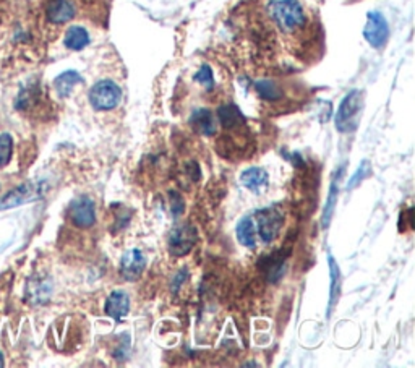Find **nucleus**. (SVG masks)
Listing matches in <instances>:
<instances>
[{"mask_svg": "<svg viewBox=\"0 0 415 368\" xmlns=\"http://www.w3.org/2000/svg\"><path fill=\"white\" fill-rule=\"evenodd\" d=\"M269 15L276 26L286 34H292L307 25V15L299 0H271Z\"/></svg>", "mask_w": 415, "mask_h": 368, "instance_id": "1", "label": "nucleus"}, {"mask_svg": "<svg viewBox=\"0 0 415 368\" xmlns=\"http://www.w3.org/2000/svg\"><path fill=\"white\" fill-rule=\"evenodd\" d=\"M365 106V93L362 89H352L344 96L340 101L336 117H334V124L336 130L340 133H350L357 130L362 112Z\"/></svg>", "mask_w": 415, "mask_h": 368, "instance_id": "2", "label": "nucleus"}, {"mask_svg": "<svg viewBox=\"0 0 415 368\" xmlns=\"http://www.w3.org/2000/svg\"><path fill=\"white\" fill-rule=\"evenodd\" d=\"M89 104L93 109L106 112L113 110L122 101V88L117 84L114 80H99L98 83L93 84L88 94Z\"/></svg>", "mask_w": 415, "mask_h": 368, "instance_id": "3", "label": "nucleus"}, {"mask_svg": "<svg viewBox=\"0 0 415 368\" xmlns=\"http://www.w3.org/2000/svg\"><path fill=\"white\" fill-rule=\"evenodd\" d=\"M255 216H257L255 226H257V234L262 242L271 243L278 239L281 229L284 226V212L278 206L263 208L255 212Z\"/></svg>", "mask_w": 415, "mask_h": 368, "instance_id": "4", "label": "nucleus"}, {"mask_svg": "<svg viewBox=\"0 0 415 368\" xmlns=\"http://www.w3.org/2000/svg\"><path fill=\"white\" fill-rule=\"evenodd\" d=\"M196 240H198V232L190 224H180L169 232L167 237V252L174 258H180L189 255L193 250Z\"/></svg>", "mask_w": 415, "mask_h": 368, "instance_id": "5", "label": "nucleus"}, {"mask_svg": "<svg viewBox=\"0 0 415 368\" xmlns=\"http://www.w3.org/2000/svg\"><path fill=\"white\" fill-rule=\"evenodd\" d=\"M364 37L374 49H383L390 39V25L381 12L366 13V23L364 26Z\"/></svg>", "mask_w": 415, "mask_h": 368, "instance_id": "6", "label": "nucleus"}, {"mask_svg": "<svg viewBox=\"0 0 415 368\" xmlns=\"http://www.w3.org/2000/svg\"><path fill=\"white\" fill-rule=\"evenodd\" d=\"M68 217L78 229H89L96 224V206L89 196H78L68 206Z\"/></svg>", "mask_w": 415, "mask_h": 368, "instance_id": "7", "label": "nucleus"}, {"mask_svg": "<svg viewBox=\"0 0 415 368\" xmlns=\"http://www.w3.org/2000/svg\"><path fill=\"white\" fill-rule=\"evenodd\" d=\"M146 268V257L141 250L132 248L122 255L120 274L127 281H136Z\"/></svg>", "mask_w": 415, "mask_h": 368, "instance_id": "8", "label": "nucleus"}, {"mask_svg": "<svg viewBox=\"0 0 415 368\" xmlns=\"http://www.w3.org/2000/svg\"><path fill=\"white\" fill-rule=\"evenodd\" d=\"M77 15L73 0H49L46 5V18L52 25H65Z\"/></svg>", "mask_w": 415, "mask_h": 368, "instance_id": "9", "label": "nucleus"}, {"mask_svg": "<svg viewBox=\"0 0 415 368\" xmlns=\"http://www.w3.org/2000/svg\"><path fill=\"white\" fill-rule=\"evenodd\" d=\"M41 189L36 184H25L10 191L8 195H5L2 200H0V210H10V208L20 206L26 201L36 200L41 196Z\"/></svg>", "mask_w": 415, "mask_h": 368, "instance_id": "10", "label": "nucleus"}, {"mask_svg": "<svg viewBox=\"0 0 415 368\" xmlns=\"http://www.w3.org/2000/svg\"><path fill=\"white\" fill-rule=\"evenodd\" d=\"M217 120L226 130L247 129V119L236 104H224L217 109Z\"/></svg>", "mask_w": 415, "mask_h": 368, "instance_id": "11", "label": "nucleus"}, {"mask_svg": "<svg viewBox=\"0 0 415 368\" xmlns=\"http://www.w3.org/2000/svg\"><path fill=\"white\" fill-rule=\"evenodd\" d=\"M106 313L115 322H120L130 312V297L125 291H114L106 298Z\"/></svg>", "mask_w": 415, "mask_h": 368, "instance_id": "12", "label": "nucleus"}, {"mask_svg": "<svg viewBox=\"0 0 415 368\" xmlns=\"http://www.w3.org/2000/svg\"><path fill=\"white\" fill-rule=\"evenodd\" d=\"M190 127L195 132L201 133L205 137H215L216 135V120L212 112L206 108H198L191 112L190 115Z\"/></svg>", "mask_w": 415, "mask_h": 368, "instance_id": "13", "label": "nucleus"}, {"mask_svg": "<svg viewBox=\"0 0 415 368\" xmlns=\"http://www.w3.org/2000/svg\"><path fill=\"white\" fill-rule=\"evenodd\" d=\"M269 175L263 167H248L241 174V184L253 193H262L268 185Z\"/></svg>", "mask_w": 415, "mask_h": 368, "instance_id": "14", "label": "nucleus"}, {"mask_svg": "<svg viewBox=\"0 0 415 368\" xmlns=\"http://www.w3.org/2000/svg\"><path fill=\"white\" fill-rule=\"evenodd\" d=\"M236 236L238 243L242 247H245L248 250H253L257 247V226H255V221L252 216H243L241 221L237 222L236 226Z\"/></svg>", "mask_w": 415, "mask_h": 368, "instance_id": "15", "label": "nucleus"}, {"mask_svg": "<svg viewBox=\"0 0 415 368\" xmlns=\"http://www.w3.org/2000/svg\"><path fill=\"white\" fill-rule=\"evenodd\" d=\"M89 42H91V37H89L87 28L78 25L70 26L63 37V44L70 51H83L84 47L89 46Z\"/></svg>", "mask_w": 415, "mask_h": 368, "instance_id": "16", "label": "nucleus"}, {"mask_svg": "<svg viewBox=\"0 0 415 368\" xmlns=\"http://www.w3.org/2000/svg\"><path fill=\"white\" fill-rule=\"evenodd\" d=\"M83 83V77L75 70H67L54 80V88L60 98H68L77 84Z\"/></svg>", "mask_w": 415, "mask_h": 368, "instance_id": "17", "label": "nucleus"}, {"mask_svg": "<svg viewBox=\"0 0 415 368\" xmlns=\"http://www.w3.org/2000/svg\"><path fill=\"white\" fill-rule=\"evenodd\" d=\"M343 174H344V167H340L338 175L331 182V186H329V193H328V198H326V205H324L323 220H321L323 227H328L329 222H331V220H333V216H334V210H336L338 198H339V182H340V177H343Z\"/></svg>", "mask_w": 415, "mask_h": 368, "instance_id": "18", "label": "nucleus"}, {"mask_svg": "<svg viewBox=\"0 0 415 368\" xmlns=\"http://www.w3.org/2000/svg\"><path fill=\"white\" fill-rule=\"evenodd\" d=\"M328 265H329V276H331V289H329V302H328V317H331V313L336 307L340 294V271L339 265L336 263L331 255L328 257Z\"/></svg>", "mask_w": 415, "mask_h": 368, "instance_id": "19", "label": "nucleus"}, {"mask_svg": "<svg viewBox=\"0 0 415 368\" xmlns=\"http://www.w3.org/2000/svg\"><path fill=\"white\" fill-rule=\"evenodd\" d=\"M255 91L260 96V99L268 101V103H276V101L283 99V89L273 80H258L255 83Z\"/></svg>", "mask_w": 415, "mask_h": 368, "instance_id": "20", "label": "nucleus"}, {"mask_svg": "<svg viewBox=\"0 0 415 368\" xmlns=\"http://www.w3.org/2000/svg\"><path fill=\"white\" fill-rule=\"evenodd\" d=\"M13 153V140L8 133L0 135V167L7 166Z\"/></svg>", "mask_w": 415, "mask_h": 368, "instance_id": "21", "label": "nucleus"}, {"mask_svg": "<svg viewBox=\"0 0 415 368\" xmlns=\"http://www.w3.org/2000/svg\"><path fill=\"white\" fill-rule=\"evenodd\" d=\"M195 82L203 84L205 89L208 91H211L212 88H215V75H212L211 67L208 65V63H203V65L200 67V70L195 73Z\"/></svg>", "mask_w": 415, "mask_h": 368, "instance_id": "22", "label": "nucleus"}, {"mask_svg": "<svg viewBox=\"0 0 415 368\" xmlns=\"http://www.w3.org/2000/svg\"><path fill=\"white\" fill-rule=\"evenodd\" d=\"M369 170H370V166H369V163H362L360 164V167L357 169V172H355L352 177H350V182L347 184V186H345V189L347 190H352V189H355V186H357L362 180H364V177L366 174H369Z\"/></svg>", "mask_w": 415, "mask_h": 368, "instance_id": "23", "label": "nucleus"}, {"mask_svg": "<svg viewBox=\"0 0 415 368\" xmlns=\"http://www.w3.org/2000/svg\"><path fill=\"white\" fill-rule=\"evenodd\" d=\"M169 198H170V211H172L174 216H180L184 212V200L182 196H180L177 191H170L169 193Z\"/></svg>", "mask_w": 415, "mask_h": 368, "instance_id": "24", "label": "nucleus"}]
</instances>
